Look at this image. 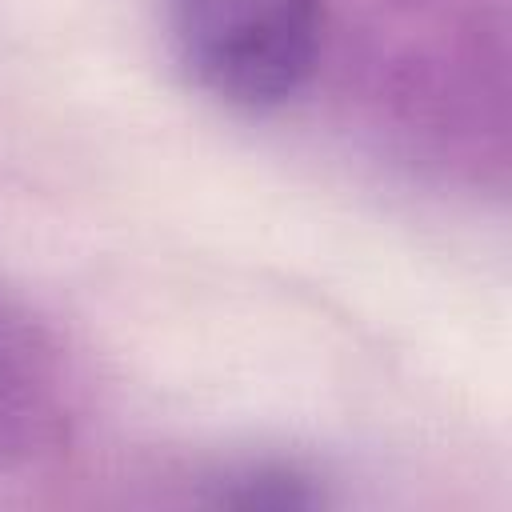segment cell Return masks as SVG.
Instances as JSON below:
<instances>
[{
    "label": "cell",
    "instance_id": "obj_1",
    "mask_svg": "<svg viewBox=\"0 0 512 512\" xmlns=\"http://www.w3.org/2000/svg\"><path fill=\"white\" fill-rule=\"evenodd\" d=\"M184 72L216 100L248 112L288 104L324 48L320 0H168Z\"/></svg>",
    "mask_w": 512,
    "mask_h": 512
},
{
    "label": "cell",
    "instance_id": "obj_2",
    "mask_svg": "<svg viewBox=\"0 0 512 512\" xmlns=\"http://www.w3.org/2000/svg\"><path fill=\"white\" fill-rule=\"evenodd\" d=\"M28 380H20L16 364L12 360H0V452L8 448H20L28 444V424H32V412H36V396L20 392Z\"/></svg>",
    "mask_w": 512,
    "mask_h": 512
}]
</instances>
